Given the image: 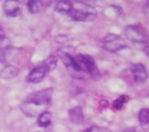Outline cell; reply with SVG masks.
Here are the masks:
<instances>
[{
  "instance_id": "10",
  "label": "cell",
  "mask_w": 149,
  "mask_h": 132,
  "mask_svg": "<svg viewBox=\"0 0 149 132\" xmlns=\"http://www.w3.org/2000/svg\"><path fill=\"white\" fill-rule=\"evenodd\" d=\"M19 74V70L17 67L8 65L4 67L0 72V77L4 80H10L17 77Z\"/></svg>"
},
{
  "instance_id": "4",
  "label": "cell",
  "mask_w": 149,
  "mask_h": 132,
  "mask_svg": "<svg viewBox=\"0 0 149 132\" xmlns=\"http://www.w3.org/2000/svg\"><path fill=\"white\" fill-rule=\"evenodd\" d=\"M98 45L101 49L112 53H116L127 47L125 39L119 35L113 33L106 35L99 41Z\"/></svg>"
},
{
  "instance_id": "5",
  "label": "cell",
  "mask_w": 149,
  "mask_h": 132,
  "mask_svg": "<svg viewBox=\"0 0 149 132\" xmlns=\"http://www.w3.org/2000/svg\"><path fill=\"white\" fill-rule=\"evenodd\" d=\"M125 34L128 40L133 43L148 44L149 33L142 26L138 25H130L125 28Z\"/></svg>"
},
{
  "instance_id": "15",
  "label": "cell",
  "mask_w": 149,
  "mask_h": 132,
  "mask_svg": "<svg viewBox=\"0 0 149 132\" xmlns=\"http://www.w3.org/2000/svg\"><path fill=\"white\" fill-rule=\"evenodd\" d=\"M138 120L142 126L149 124V108H143L138 114Z\"/></svg>"
},
{
  "instance_id": "6",
  "label": "cell",
  "mask_w": 149,
  "mask_h": 132,
  "mask_svg": "<svg viewBox=\"0 0 149 132\" xmlns=\"http://www.w3.org/2000/svg\"><path fill=\"white\" fill-rule=\"evenodd\" d=\"M50 71L49 67L43 62L30 71L26 76V81L28 83H39L42 81Z\"/></svg>"
},
{
  "instance_id": "20",
  "label": "cell",
  "mask_w": 149,
  "mask_h": 132,
  "mask_svg": "<svg viewBox=\"0 0 149 132\" xmlns=\"http://www.w3.org/2000/svg\"><path fill=\"white\" fill-rule=\"evenodd\" d=\"M4 39H5V33H4V30H3L1 26H0V42L4 41Z\"/></svg>"
},
{
  "instance_id": "7",
  "label": "cell",
  "mask_w": 149,
  "mask_h": 132,
  "mask_svg": "<svg viewBox=\"0 0 149 132\" xmlns=\"http://www.w3.org/2000/svg\"><path fill=\"white\" fill-rule=\"evenodd\" d=\"M131 71L133 75L134 81L137 84H141L146 81L148 77L145 65L142 63L134 64L131 67Z\"/></svg>"
},
{
  "instance_id": "21",
  "label": "cell",
  "mask_w": 149,
  "mask_h": 132,
  "mask_svg": "<svg viewBox=\"0 0 149 132\" xmlns=\"http://www.w3.org/2000/svg\"><path fill=\"white\" fill-rule=\"evenodd\" d=\"M100 105L102 106V107H108V106H109V102H108L107 100H101V101H100Z\"/></svg>"
},
{
  "instance_id": "11",
  "label": "cell",
  "mask_w": 149,
  "mask_h": 132,
  "mask_svg": "<svg viewBox=\"0 0 149 132\" xmlns=\"http://www.w3.org/2000/svg\"><path fill=\"white\" fill-rule=\"evenodd\" d=\"M73 4L70 1H59L57 2L55 6V11L58 13H61L63 15H68V13L71 11L73 9Z\"/></svg>"
},
{
  "instance_id": "12",
  "label": "cell",
  "mask_w": 149,
  "mask_h": 132,
  "mask_svg": "<svg viewBox=\"0 0 149 132\" xmlns=\"http://www.w3.org/2000/svg\"><path fill=\"white\" fill-rule=\"evenodd\" d=\"M52 115L50 112L45 110L38 115L37 124L41 128H47L52 123Z\"/></svg>"
},
{
  "instance_id": "9",
  "label": "cell",
  "mask_w": 149,
  "mask_h": 132,
  "mask_svg": "<svg viewBox=\"0 0 149 132\" xmlns=\"http://www.w3.org/2000/svg\"><path fill=\"white\" fill-rule=\"evenodd\" d=\"M68 116L70 117V120L74 124L79 125L84 122V113H83L82 108L79 106L74 107L68 110Z\"/></svg>"
},
{
  "instance_id": "17",
  "label": "cell",
  "mask_w": 149,
  "mask_h": 132,
  "mask_svg": "<svg viewBox=\"0 0 149 132\" xmlns=\"http://www.w3.org/2000/svg\"><path fill=\"white\" fill-rule=\"evenodd\" d=\"M122 132H146V130L142 126H138L134 128L125 129L122 131Z\"/></svg>"
},
{
  "instance_id": "23",
  "label": "cell",
  "mask_w": 149,
  "mask_h": 132,
  "mask_svg": "<svg viewBox=\"0 0 149 132\" xmlns=\"http://www.w3.org/2000/svg\"><path fill=\"white\" fill-rule=\"evenodd\" d=\"M148 7H149V3H148Z\"/></svg>"
},
{
  "instance_id": "19",
  "label": "cell",
  "mask_w": 149,
  "mask_h": 132,
  "mask_svg": "<svg viewBox=\"0 0 149 132\" xmlns=\"http://www.w3.org/2000/svg\"><path fill=\"white\" fill-rule=\"evenodd\" d=\"M112 7L114 8V10L116 11V15L117 16H120L122 14V12H123V10L121 7H119V6H114V5H112Z\"/></svg>"
},
{
  "instance_id": "2",
  "label": "cell",
  "mask_w": 149,
  "mask_h": 132,
  "mask_svg": "<svg viewBox=\"0 0 149 132\" xmlns=\"http://www.w3.org/2000/svg\"><path fill=\"white\" fill-rule=\"evenodd\" d=\"M74 21H91L97 17V11L94 7L83 2H77L68 15Z\"/></svg>"
},
{
  "instance_id": "16",
  "label": "cell",
  "mask_w": 149,
  "mask_h": 132,
  "mask_svg": "<svg viewBox=\"0 0 149 132\" xmlns=\"http://www.w3.org/2000/svg\"><path fill=\"white\" fill-rule=\"evenodd\" d=\"M81 132H111L110 129H107L106 127H100V126H92V127L88 128L85 130L82 131Z\"/></svg>"
},
{
  "instance_id": "13",
  "label": "cell",
  "mask_w": 149,
  "mask_h": 132,
  "mask_svg": "<svg viewBox=\"0 0 149 132\" xmlns=\"http://www.w3.org/2000/svg\"><path fill=\"white\" fill-rule=\"evenodd\" d=\"M26 7L31 14H37L42 10V1L37 0H30L26 3Z\"/></svg>"
},
{
  "instance_id": "3",
  "label": "cell",
  "mask_w": 149,
  "mask_h": 132,
  "mask_svg": "<svg viewBox=\"0 0 149 132\" xmlns=\"http://www.w3.org/2000/svg\"><path fill=\"white\" fill-rule=\"evenodd\" d=\"M74 58L84 73L89 74L95 81H98L102 78L103 75L93 57L88 55L78 54L74 56Z\"/></svg>"
},
{
  "instance_id": "1",
  "label": "cell",
  "mask_w": 149,
  "mask_h": 132,
  "mask_svg": "<svg viewBox=\"0 0 149 132\" xmlns=\"http://www.w3.org/2000/svg\"><path fill=\"white\" fill-rule=\"evenodd\" d=\"M53 88H47L33 93L20 105L21 111L28 117H36L52 104Z\"/></svg>"
},
{
  "instance_id": "14",
  "label": "cell",
  "mask_w": 149,
  "mask_h": 132,
  "mask_svg": "<svg viewBox=\"0 0 149 132\" xmlns=\"http://www.w3.org/2000/svg\"><path fill=\"white\" fill-rule=\"evenodd\" d=\"M130 97L126 94H122V95L119 96L118 98L113 100V103H112V106L116 110H121L122 107H124L126 103H127L130 101Z\"/></svg>"
},
{
  "instance_id": "18",
  "label": "cell",
  "mask_w": 149,
  "mask_h": 132,
  "mask_svg": "<svg viewBox=\"0 0 149 132\" xmlns=\"http://www.w3.org/2000/svg\"><path fill=\"white\" fill-rule=\"evenodd\" d=\"M0 62L3 64L7 62V50L2 48H0Z\"/></svg>"
},
{
  "instance_id": "22",
  "label": "cell",
  "mask_w": 149,
  "mask_h": 132,
  "mask_svg": "<svg viewBox=\"0 0 149 132\" xmlns=\"http://www.w3.org/2000/svg\"><path fill=\"white\" fill-rule=\"evenodd\" d=\"M143 52L147 57H149V45H147L143 48Z\"/></svg>"
},
{
  "instance_id": "8",
  "label": "cell",
  "mask_w": 149,
  "mask_h": 132,
  "mask_svg": "<svg viewBox=\"0 0 149 132\" xmlns=\"http://www.w3.org/2000/svg\"><path fill=\"white\" fill-rule=\"evenodd\" d=\"M3 10L7 15L10 17H16L20 12V3L16 0H7L4 3Z\"/></svg>"
}]
</instances>
